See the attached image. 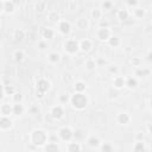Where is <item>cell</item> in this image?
Listing matches in <instances>:
<instances>
[{"label": "cell", "instance_id": "22", "mask_svg": "<svg viewBox=\"0 0 152 152\" xmlns=\"http://www.w3.org/2000/svg\"><path fill=\"white\" fill-rule=\"evenodd\" d=\"M135 74H137L138 77H145V76L150 75V69H147V68H138Z\"/></svg>", "mask_w": 152, "mask_h": 152}, {"label": "cell", "instance_id": "32", "mask_svg": "<svg viewBox=\"0 0 152 152\" xmlns=\"http://www.w3.org/2000/svg\"><path fill=\"white\" fill-rule=\"evenodd\" d=\"M14 59H15L17 62H21V61L24 59V52H23L21 50L14 51Z\"/></svg>", "mask_w": 152, "mask_h": 152}, {"label": "cell", "instance_id": "43", "mask_svg": "<svg viewBox=\"0 0 152 152\" xmlns=\"http://www.w3.org/2000/svg\"><path fill=\"white\" fill-rule=\"evenodd\" d=\"M2 96H4V87H2V84L0 83V100L2 99Z\"/></svg>", "mask_w": 152, "mask_h": 152}, {"label": "cell", "instance_id": "2", "mask_svg": "<svg viewBox=\"0 0 152 152\" xmlns=\"http://www.w3.org/2000/svg\"><path fill=\"white\" fill-rule=\"evenodd\" d=\"M31 141L36 146H44L48 142V135L43 129H34L31 134Z\"/></svg>", "mask_w": 152, "mask_h": 152}, {"label": "cell", "instance_id": "12", "mask_svg": "<svg viewBox=\"0 0 152 152\" xmlns=\"http://www.w3.org/2000/svg\"><path fill=\"white\" fill-rule=\"evenodd\" d=\"M131 121V116L128 113H120L118 115V122L121 125H127Z\"/></svg>", "mask_w": 152, "mask_h": 152}, {"label": "cell", "instance_id": "16", "mask_svg": "<svg viewBox=\"0 0 152 152\" xmlns=\"http://www.w3.org/2000/svg\"><path fill=\"white\" fill-rule=\"evenodd\" d=\"M15 8V2L13 1H4V12L12 13Z\"/></svg>", "mask_w": 152, "mask_h": 152}, {"label": "cell", "instance_id": "36", "mask_svg": "<svg viewBox=\"0 0 152 152\" xmlns=\"http://www.w3.org/2000/svg\"><path fill=\"white\" fill-rule=\"evenodd\" d=\"M21 99H23V96H21V94H19V93H15V94L13 95V101H14V103H21Z\"/></svg>", "mask_w": 152, "mask_h": 152}, {"label": "cell", "instance_id": "33", "mask_svg": "<svg viewBox=\"0 0 152 152\" xmlns=\"http://www.w3.org/2000/svg\"><path fill=\"white\" fill-rule=\"evenodd\" d=\"M101 10H99V8H94L93 11H91V17L94 18V19H101Z\"/></svg>", "mask_w": 152, "mask_h": 152}, {"label": "cell", "instance_id": "5", "mask_svg": "<svg viewBox=\"0 0 152 152\" xmlns=\"http://www.w3.org/2000/svg\"><path fill=\"white\" fill-rule=\"evenodd\" d=\"M72 133H74V131L70 127H63L58 132V138L63 141H70L72 139Z\"/></svg>", "mask_w": 152, "mask_h": 152}, {"label": "cell", "instance_id": "23", "mask_svg": "<svg viewBox=\"0 0 152 152\" xmlns=\"http://www.w3.org/2000/svg\"><path fill=\"white\" fill-rule=\"evenodd\" d=\"M72 138H74L76 141L82 140V139L84 138V133H83V131H82L81 128H77L76 131H74V133H72Z\"/></svg>", "mask_w": 152, "mask_h": 152}, {"label": "cell", "instance_id": "15", "mask_svg": "<svg viewBox=\"0 0 152 152\" xmlns=\"http://www.w3.org/2000/svg\"><path fill=\"white\" fill-rule=\"evenodd\" d=\"M40 34H42V37L45 38V39H51V38L53 37V31H52L51 28H49V27H42Z\"/></svg>", "mask_w": 152, "mask_h": 152}, {"label": "cell", "instance_id": "27", "mask_svg": "<svg viewBox=\"0 0 152 152\" xmlns=\"http://www.w3.org/2000/svg\"><path fill=\"white\" fill-rule=\"evenodd\" d=\"M14 38L17 42H21L25 38V32L23 30H15L14 31Z\"/></svg>", "mask_w": 152, "mask_h": 152}, {"label": "cell", "instance_id": "37", "mask_svg": "<svg viewBox=\"0 0 152 152\" xmlns=\"http://www.w3.org/2000/svg\"><path fill=\"white\" fill-rule=\"evenodd\" d=\"M113 7V2L112 1H103L102 2V8L103 10H110Z\"/></svg>", "mask_w": 152, "mask_h": 152}, {"label": "cell", "instance_id": "40", "mask_svg": "<svg viewBox=\"0 0 152 152\" xmlns=\"http://www.w3.org/2000/svg\"><path fill=\"white\" fill-rule=\"evenodd\" d=\"M126 4H127L128 6H133V7H134V6H138V5H139V1H137V0H129V1H127Z\"/></svg>", "mask_w": 152, "mask_h": 152}, {"label": "cell", "instance_id": "35", "mask_svg": "<svg viewBox=\"0 0 152 152\" xmlns=\"http://www.w3.org/2000/svg\"><path fill=\"white\" fill-rule=\"evenodd\" d=\"M49 19H50L51 21H58L59 15H58V13H57V12H51V13L49 14Z\"/></svg>", "mask_w": 152, "mask_h": 152}, {"label": "cell", "instance_id": "46", "mask_svg": "<svg viewBox=\"0 0 152 152\" xmlns=\"http://www.w3.org/2000/svg\"><path fill=\"white\" fill-rule=\"evenodd\" d=\"M4 11V2L2 1H0V13Z\"/></svg>", "mask_w": 152, "mask_h": 152}, {"label": "cell", "instance_id": "42", "mask_svg": "<svg viewBox=\"0 0 152 152\" xmlns=\"http://www.w3.org/2000/svg\"><path fill=\"white\" fill-rule=\"evenodd\" d=\"M45 8V2H42V4H37V10L39 11H43Z\"/></svg>", "mask_w": 152, "mask_h": 152}, {"label": "cell", "instance_id": "3", "mask_svg": "<svg viewBox=\"0 0 152 152\" xmlns=\"http://www.w3.org/2000/svg\"><path fill=\"white\" fill-rule=\"evenodd\" d=\"M64 50H65L68 53H70V55L76 53V52L80 50V48H78V42H77L76 39H69V40H66V42L64 43Z\"/></svg>", "mask_w": 152, "mask_h": 152}, {"label": "cell", "instance_id": "45", "mask_svg": "<svg viewBox=\"0 0 152 152\" xmlns=\"http://www.w3.org/2000/svg\"><path fill=\"white\" fill-rule=\"evenodd\" d=\"M147 61H148V62L152 61V53H151V52H148V55H147Z\"/></svg>", "mask_w": 152, "mask_h": 152}, {"label": "cell", "instance_id": "14", "mask_svg": "<svg viewBox=\"0 0 152 152\" xmlns=\"http://www.w3.org/2000/svg\"><path fill=\"white\" fill-rule=\"evenodd\" d=\"M0 112H1L2 116H7V118H8L11 114H13V112H12V106H10L8 103L2 104V106L0 107Z\"/></svg>", "mask_w": 152, "mask_h": 152}, {"label": "cell", "instance_id": "8", "mask_svg": "<svg viewBox=\"0 0 152 152\" xmlns=\"http://www.w3.org/2000/svg\"><path fill=\"white\" fill-rule=\"evenodd\" d=\"M110 36H112V33H110L109 27L108 28H99V31H97V38L100 40H108Z\"/></svg>", "mask_w": 152, "mask_h": 152}, {"label": "cell", "instance_id": "20", "mask_svg": "<svg viewBox=\"0 0 152 152\" xmlns=\"http://www.w3.org/2000/svg\"><path fill=\"white\" fill-rule=\"evenodd\" d=\"M68 152H81V145L78 142H69Z\"/></svg>", "mask_w": 152, "mask_h": 152}, {"label": "cell", "instance_id": "26", "mask_svg": "<svg viewBox=\"0 0 152 152\" xmlns=\"http://www.w3.org/2000/svg\"><path fill=\"white\" fill-rule=\"evenodd\" d=\"M77 26H78V28H81V30H84V28H87V26H88V20H87V18H80L78 20H77Z\"/></svg>", "mask_w": 152, "mask_h": 152}, {"label": "cell", "instance_id": "31", "mask_svg": "<svg viewBox=\"0 0 152 152\" xmlns=\"http://www.w3.org/2000/svg\"><path fill=\"white\" fill-rule=\"evenodd\" d=\"M49 61H50L51 63H57V62H59V55H58L57 52H51V53L49 55Z\"/></svg>", "mask_w": 152, "mask_h": 152}, {"label": "cell", "instance_id": "30", "mask_svg": "<svg viewBox=\"0 0 152 152\" xmlns=\"http://www.w3.org/2000/svg\"><path fill=\"white\" fill-rule=\"evenodd\" d=\"M4 94H6V95H14L15 94V88L13 86H6L4 88Z\"/></svg>", "mask_w": 152, "mask_h": 152}, {"label": "cell", "instance_id": "11", "mask_svg": "<svg viewBox=\"0 0 152 152\" xmlns=\"http://www.w3.org/2000/svg\"><path fill=\"white\" fill-rule=\"evenodd\" d=\"M44 148H45V152H61L59 146L57 145V142H50V141H48L44 145Z\"/></svg>", "mask_w": 152, "mask_h": 152}, {"label": "cell", "instance_id": "17", "mask_svg": "<svg viewBox=\"0 0 152 152\" xmlns=\"http://www.w3.org/2000/svg\"><path fill=\"white\" fill-rule=\"evenodd\" d=\"M125 86H127L129 89H134L138 86V80L135 77H128L127 81H125Z\"/></svg>", "mask_w": 152, "mask_h": 152}, {"label": "cell", "instance_id": "39", "mask_svg": "<svg viewBox=\"0 0 152 152\" xmlns=\"http://www.w3.org/2000/svg\"><path fill=\"white\" fill-rule=\"evenodd\" d=\"M69 101V96L66 95V94H62L61 96H59V102L61 103H66Z\"/></svg>", "mask_w": 152, "mask_h": 152}, {"label": "cell", "instance_id": "9", "mask_svg": "<svg viewBox=\"0 0 152 152\" xmlns=\"http://www.w3.org/2000/svg\"><path fill=\"white\" fill-rule=\"evenodd\" d=\"M12 127V121L10 118L7 116H1L0 118V129H4V131H7Z\"/></svg>", "mask_w": 152, "mask_h": 152}, {"label": "cell", "instance_id": "29", "mask_svg": "<svg viewBox=\"0 0 152 152\" xmlns=\"http://www.w3.org/2000/svg\"><path fill=\"white\" fill-rule=\"evenodd\" d=\"M101 151L102 152H113V145L110 142H104L101 145Z\"/></svg>", "mask_w": 152, "mask_h": 152}, {"label": "cell", "instance_id": "7", "mask_svg": "<svg viewBox=\"0 0 152 152\" xmlns=\"http://www.w3.org/2000/svg\"><path fill=\"white\" fill-rule=\"evenodd\" d=\"M58 30H59V32L62 33V34H69L70 33V31H71V26H70V23L69 21H66V20H63V21H61L59 23V25H58Z\"/></svg>", "mask_w": 152, "mask_h": 152}, {"label": "cell", "instance_id": "44", "mask_svg": "<svg viewBox=\"0 0 152 152\" xmlns=\"http://www.w3.org/2000/svg\"><path fill=\"white\" fill-rule=\"evenodd\" d=\"M114 66V65H113ZM110 72H114V74H116L118 72V68L116 66H114V68H110Z\"/></svg>", "mask_w": 152, "mask_h": 152}, {"label": "cell", "instance_id": "4", "mask_svg": "<svg viewBox=\"0 0 152 152\" xmlns=\"http://www.w3.org/2000/svg\"><path fill=\"white\" fill-rule=\"evenodd\" d=\"M50 88V82L46 80H39L37 83V96L42 97Z\"/></svg>", "mask_w": 152, "mask_h": 152}, {"label": "cell", "instance_id": "10", "mask_svg": "<svg viewBox=\"0 0 152 152\" xmlns=\"http://www.w3.org/2000/svg\"><path fill=\"white\" fill-rule=\"evenodd\" d=\"M78 48H80V50L81 51H83V52H87V51H89L90 50V48H91V42L89 40V39H82L80 43H78Z\"/></svg>", "mask_w": 152, "mask_h": 152}, {"label": "cell", "instance_id": "13", "mask_svg": "<svg viewBox=\"0 0 152 152\" xmlns=\"http://www.w3.org/2000/svg\"><path fill=\"white\" fill-rule=\"evenodd\" d=\"M24 110H25V108H24L23 103H14V104L12 106V112H13V114L17 115V116L21 115V114L24 113Z\"/></svg>", "mask_w": 152, "mask_h": 152}, {"label": "cell", "instance_id": "24", "mask_svg": "<svg viewBox=\"0 0 152 152\" xmlns=\"http://www.w3.org/2000/svg\"><path fill=\"white\" fill-rule=\"evenodd\" d=\"M108 43H109L110 46L116 48V46H119V44H120V39H119L118 36H110L109 39H108Z\"/></svg>", "mask_w": 152, "mask_h": 152}, {"label": "cell", "instance_id": "38", "mask_svg": "<svg viewBox=\"0 0 152 152\" xmlns=\"http://www.w3.org/2000/svg\"><path fill=\"white\" fill-rule=\"evenodd\" d=\"M95 65H96L95 61H93V59H88V61H87V68H88L89 70H93V69L95 68Z\"/></svg>", "mask_w": 152, "mask_h": 152}, {"label": "cell", "instance_id": "19", "mask_svg": "<svg viewBox=\"0 0 152 152\" xmlns=\"http://www.w3.org/2000/svg\"><path fill=\"white\" fill-rule=\"evenodd\" d=\"M118 18H119V20H121V21H126L127 19H129V13H128V11H127V10H119V12H118Z\"/></svg>", "mask_w": 152, "mask_h": 152}, {"label": "cell", "instance_id": "6", "mask_svg": "<svg viewBox=\"0 0 152 152\" xmlns=\"http://www.w3.org/2000/svg\"><path fill=\"white\" fill-rule=\"evenodd\" d=\"M64 114V110H63V107L62 106H55L51 108V112H50V115L53 120H59Z\"/></svg>", "mask_w": 152, "mask_h": 152}, {"label": "cell", "instance_id": "41", "mask_svg": "<svg viewBox=\"0 0 152 152\" xmlns=\"http://www.w3.org/2000/svg\"><path fill=\"white\" fill-rule=\"evenodd\" d=\"M46 48H48V44H46L45 42H40V43H39V49H40V50H45Z\"/></svg>", "mask_w": 152, "mask_h": 152}, {"label": "cell", "instance_id": "34", "mask_svg": "<svg viewBox=\"0 0 152 152\" xmlns=\"http://www.w3.org/2000/svg\"><path fill=\"white\" fill-rule=\"evenodd\" d=\"M144 14H145V11H144L142 8H135V10H134V15H135V18H142Z\"/></svg>", "mask_w": 152, "mask_h": 152}, {"label": "cell", "instance_id": "28", "mask_svg": "<svg viewBox=\"0 0 152 152\" xmlns=\"http://www.w3.org/2000/svg\"><path fill=\"white\" fill-rule=\"evenodd\" d=\"M86 90V83L83 82H76L75 83V91L76 93H83Z\"/></svg>", "mask_w": 152, "mask_h": 152}, {"label": "cell", "instance_id": "1", "mask_svg": "<svg viewBox=\"0 0 152 152\" xmlns=\"http://www.w3.org/2000/svg\"><path fill=\"white\" fill-rule=\"evenodd\" d=\"M70 102H71L74 108L78 109V110H82L88 104V97L83 93H76L70 97Z\"/></svg>", "mask_w": 152, "mask_h": 152}, {"label": "cell", "instance_id": "21", "mask_svg": "<svg viewBox=\"0 0 152 152\" xmlns=\"http://www.w3.org/2000/svg\"><path fill=\"white\" fill-rule=\"evenodd\" d=\"M88 145L90 147H97V146H100V139L97 137H95V135H91L88 139Z\"/></svg>", "mask_w": 152, "mask_h": 152}, {"label": "cell", "instance_id": "18", "mask_svg": "<svg viewBox=\"0 0 152 152\" xmlns=\"http://www.w3.org/2000/svg\"><path fill=\"white\" fill-rule=\"evenodd\" d=\"M133 152H146V146L144 141H137L134 147H133Z\"/></svg>", "mask_w": 152, "mask_h": 152}, {"label": "cell", "instance_id": "25", "mask_svg": "<svg viewBox=\"0 0 152 152\" xmlns=\"http://www.w3.org/2000/svg\"><path fill=\"white\" fill-rule=\"evenodd\" d=\"M114 87L118 88V89L125 87V80H124L122 77H119V76L115 77V78H114Z\"/></svg>", "mask_w": 152, "mask_h": 152}]
</instances>
